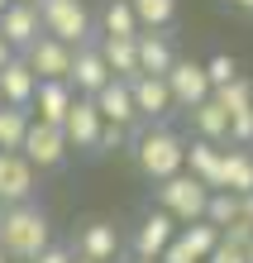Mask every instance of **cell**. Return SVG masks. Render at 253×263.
Instances as JSON below:
<instances>
[{
	"mask_svg": "<svg viewBox=\"0 0 253 263\" xmlns=\"http://www.w3.org/2000/svg\"><path fill=\"white\" fill-rule=\"evenodd\" d=\"M229 5H239V10H253V0H229Z\"/></svg>",
	"mask_w": 253,
	"mask_h": 263,
	"instance_id": "37",
	"label": "cell"
},
{
	"mask_svg": "<svg viewBox=\"0 0 253 263\" xmlns=\"http://www.w3.org/2000/svg\"><path fill=\"white\" fill-rule=\"evenodd\" d=\"M144 24L129 0H105V14H101V39H139Z\"/></svg>",
	"mask_w": 253,
	"mask_h": 263,
	"instance_id": "21",
	"label": "cell"
},
{
	"mask_svg": "<svg viewBox=\"0 0 253 263\" xmlns=\"http://www.w3.org/2000/svg\"><path fill=\"white\" fill-rule=\"evenodd\" d=\"M34 263H76V254L67 249V244H48V249H43Z\"/></svg>",
	"mask_w": 253,
	"mask_h": 263,
	"instance_id": "34",
	"label": "cell"
},
{
	"mask_svg": "<svg viewBox=\"0 0 253 263\" xmlns=\"http://www.w3.org/2000/svg\"><path fill=\"white\" fill-rule=\"evenodd\" d=\"M248 263H253V244H248Z\"/></svg>",
	"mask_w": 253,
	"mask_h": 263,
	"instance_id": "43",
	"label": "cell"
},
{
	"mask_svg": "<svg viewBox=\"0 0 253 263\" xmlns=\"http://www.w3.org/2000/svg\"><path fill=\"white\" fill-rule=\"evenodd\" d=\"M10 5H14V0H0V14H5V10H10Z\"/></svg>",
	"mask_w": 253,
	"mask_h": 263,
	"instance_id": "38",
	"label": "cell"
},
{
	"mask_svg": "<svg viewBox=\"0 0 253 263\" xmlns=\"http://www.w3.org/2000/svg\"><path fill=\"white\" fill-rule=\"evenodd\" d=\"M43 14V34L67 43V48H82V43H91V14L82 0H43L38 5Z\"/></svg>",
	"mask_w": 253,
	"mask_h": 263,
	"instance_id": "4",
	"label": "cell"
},
{
	"mask_svg": "<svg viewBox=\"0 0 253 263\" xmlns=\"http://www.w3.org/2000/svg\"><path fill=\"white\" fill-rule=\"evenodd\" d=\"M124 134H129V129H120V125H105V129H101V144H96V153L120 148V144H124Z\"/></svg>",
	"mask_w": 253,
	"mask_h": 263,
	"instance_id": "33",
	"label": "cell"
},
{
	"mask_svg": "<svg viewBox=\"0 0 253 263\" xmlns=\"http://www.w3.org/2000/svg\"><path fill=\"white\" fill-rule=\"evenodd\" d=\"M177 244H182V249L191 254L196 263H205V258H210V254L220 249V230H215V225H205V220H196V225H182V230H177Z\"/></svg>",
	"mask_w": 253,
	"mask_h": 263,
	"instance_id": "24",
	"label": "cell"
},
{
	"mask_svg": "<svg viewBox=\"0 0 253 263\" xmlns=\"http://www.w3.org/2000/svg\"><path fill=\"white\" fill-rule=\"evenodd\" d=\"M158 201H163V211H167L177 225H196V220H205L210 187H205V182H196L191 173H177V177H167L163 187H158Z\"/></svg>",
	"mask_w": 253,
	"mask_h": 263,
	"instance_id": "3",
	"label": "cell"
},
{
	"mask_svg": "<svg viewBox=\"0 0 253 263\" xmlns=\"http://www.w3.org/2000/svg\"><path fill=\"white\" fill-rule=\"evenodd\" d=\"M167 91H172V105H182L186 115L215 96L210 77H205V63H182V58H177V67L167 72Z\"/></svg>",
	"mask_w": 253,
	"mask_h": 263,
	"instance_id": "5",
	"label": "cell"
},
{
	"mask_svg": "<svg viewBox=\"0 0 253 263\" xmlns=\"http://www.w3.org/2000/svg\"><path fill=\"white\" fill-rule=\"evenodd\" d=\"M24 5H43V0H24Z\"/></svg>",
	"mask_w": 253,
	"mask_h": 263,
	"instance_id": "41",
	"label": "cell"
},
{
	"mask_svg": "<svg viewBox=\"0 0 253 263\" xmlns=\"http://www.w3.org/2000/svg\"><path fill=\"white\" fill-rule=\"evenodd\" d=\"M76 263H91V258H82V254H76Z\"/></svg>",
	"mask_w": 253,
	"mask_h": 263,
	"instance_id": "42",
	"label": "cell"
},
{
	"mask_svg": "<svg viewBox=\"0 0 253 263\" xmlns=\"http://www.w3.org/2000/svg\"><path fill=\"white\" fill-rule=\"evenodd\" d=\"M129 91H134V105H139V120H163V115L177 110L172 91H167V77H134Z\"/></svg>",
	"mask_w": 253,
	"mask_h": 263,
	"instance_id": "17",
	"label": "cell"
},
{
	"mask_svg": "<svg viewBox=\"0 0 253 263\" xmlns=\"http://www.w3.org/2000/svg\"><path fill=\"white\" fill-rule=\"evenodd\" d=\"M20 153L34 163V173H48V167H57V163L72 153V144H67V134H62L57 125H38V120H34L29 134H24V148H20Z\"/></svg>",
	"mask_w": 253,
	"mask_h": 263,
	"instance_id": "7",
	"label": "cell"
},
{
	"mask_svg": "<svg viewBox=\"0 0 253 263\" xmlns=\"http://www.w3.org/2000/svg\"><path fill=\"white\" fill-rule=\"evenodd\" d=\"M134 158H139V167L163 187L167 177H177V173H186V139L177 134V129H167V125H158V129H144L134 139Z\"/></svg>",
	"mask_w": 253,
	"mask_h": 263,
	"instance_id": "2",
	"label": "cell"
},
{
	"mask_svg": "<svg viewBox=\"0 0 253 263\" xmlns=\"http://www.w3.org/2000/svg\"><path fill=\"white\" fill-rule=\"evenodd\" d=\"M72 105H76V91L72 82H38V96H34V115L38 125H67V115H72Z\"/></svg>",
	"mask_w": 253,
	"mask_h": 263,
	"instance_id": "13",
	"label": "cell"
},
{
	"mask_svg": "<svg viewBox=\"0 0 253 263\" xmlns=\"http://www.w3.org/2000/svg\"><path fill=\"white\" fill-rule=\"evenodd\" d=\"M67 82H72L76 96H91V101H96V91L110 82V67H105V58H101V43H82V48H76Z\"/></svg>",
	"mask_w": 253,
	"mask_h": 263,
	"instance_id": "12",
	"label": "cell"
},
{
	"mask_svg": "<svg viewBox=\"0 0 253 263\" xmlns=\"http://www.w3.org/2000/svg\"><path fill=\"white\" fill-rule=\"evenodd\" d=\"M172 239H177V220H172V215L158 206V211H148L144 220H139V230H134V254L163 263V254H167Z\"/></svg>",
	"mask_w": 253,
	"mask_h": 263,
	"instance_id": "10",
	"label": "cell"
},
{
	"mask_svg": "<svg viewBox=\"0 0 253 263\" xmlns=\"http://www.w3.org/2000/svg\"><path fill=\"white\" fill-rule=\"evenodd\" d=\"M215 105H220L229 120H234V115H244V110H253V82H248V77H239V82L220 86V91H215Z\"/></svg>",
	"mask_w": 253,
	"mask_h": 263,
	"instance_id": "27",
	"label": "cell"
},
{
	"mask_svg": "<svg viewBox=\"0 0 253 263\" xmlns=\"http://www.w3.org/2000/svg\"><path fill=\"white\" fill-rule=\"evenodd\" d=\"M0 39H5L14 53H29V48L43 39V14H38V5H24V0H14V5L0 14Z\"/></svg>",
	"mask_w": 253,
	"mask_h": 263,
	"instance_id": "8",
	"label": "cell"
},
{
	"mask_svg": "<svg viewBox=\"0 0 253 263\" xmlns=\"http://www.w3.org/2000/svg\"><path fill=\"white\" fill-rule=\"evenodd\" d=\"M205 263H248V254H244V249H234V244H225V239H220V249H215L210 258H205Z\"/></svg>",
	"mask_w": 253,
	"mask_h": 263,
	"instance_id": "32",
	"label": "cell"
},
{
	"mask_svg": "<svg viewBox=\"0 0 253 263\" xmlns=\"http://www.w3.org/2000/svg\"><path fill=\"white\" fill-rule=\"evenodd\" d=\"M191 125H196V139H205V144H229V115L215 105V96L191 110Z\"/></svg>",
	"mask_w": 253,
	"mask_h": 263,
	"instance_id": "23",
	"label": "cell"
},
{
	"mask_svg": "<svg viewBox=\"0 0 253 263\" xmlns=\"http://www.w3.org/2000/svg\"><path fill=\"white\" fill-rule=\"evenodd\" d=\"M225 192L248 196L253 192V148H225Z\"/></svg>",
	"mask_w": 253,
	"mask_h": 263,
	"instance_id": "22",
	"label": "cell"
},
{
	"mask_svg": "<svg viewBox=\"0 0 253 263\" xmlns=\"http://www.w3.org/2000/svg\"><path fill=\"white\" fill-rule=\"evenodd\" d=\"M96 110L105 125H120V129H129L134 120H139V105H134V91L129 82H120V77H110V82L96 91Z\"/></svg>",
	"mask_w": 253,
	"mask_h": 263,
	"instance_id": "15",
	"label": "cell"
},
{
	"mask_svg": "<svg viewBox=\"0 0 253 263\" xmlns=\"http://www.w3.org/2000/svg\"><path fill=\"white\" fill-rule=\"evenodd\" d=\"M186 173L210 192H225V144H205V139L186 144Z\"/></svg>",
	"mask_w": 253,
	"mask_h": 263,
	"instance_id": "14",
	"label": "cell"
},
{
	"mask_svg": "<svg viewBox=\"0 0 253 263\" xmlns=\"http://www.w3.org/2000/svg\"><path fill=\"white\" fill-rule=\"evenodd\" d=\"M34 163L24 158V153H0V206H29L34 201Z\"/></svg>",
	"mask_w": 253,
	"mask_h": 263,
	"instance_id": "6",
	"label": "cell"
},
{
	"mask_svg": "<svg viewBox=\"0 0 253 263\" xmlns=\"http://www.w3.org/2000/svg\"><path fill=\"white\" fill-rule=\"evenodd\" d=\"M0 263H10V254H5V249H0Z\"/></svg>",
	"mask_w": 253,
	"mask_h": 263,
	"instance_id": "40",
	"label": "cell"
},
{
	"mask_svg": "<svg viewBox=\"0 0 253 263\" xmlns=\"http://www.w3.org/2000/svg\"><path fill=\"white\" fill-rule=\"evenodd\" d=\"M239 220V196L234 192H210V206H205V225H215V230H225Z\"/></svg>",
	"mask_w": 253,
	"mask_h": 263,
	"instance_id": "28",
	"label": "cell"
},
{
	"mask_svg": "<svg viewBox=\"0 0 253 263\" xmlns=\"http://www.w3.org/2000/svg\"><path fill=\"white\" fill-rule=\"evenodd\" d=\"M0 230H5V206H0Z\"/></svg>",
	"mask_w": 253,
	"mask_h": 263,
	"instance_id": "39",
	"label": "cell"
},
{
	"mask_svg": "<svg viewBox=\"0 0 253 263\" xmlns=\"http://www.w3.org/2000/svg\"><path fill=\"white\" fill-rule=\"evenodd\" d=\"M177 67V53H172L167 34H139V77H167Z\"/></svg>",
	"mask_w": 253,
	"mask_h": 263,
	"instance_id": "19",
	"label": "cell"
},
{
	"mask_svg": "<svg viewBox=\"0 0 253 263\" xmlns=\"http://www.w3.org/2000/svg\"><path fill=\"white\" fill-rule=\"evenodd\" d=\"M220 239H225V244H234V249H244V254H248V244H253V225H248L244 215H239V220H234V225H225V230H220Z\"/></svg>",
	"mask_w": 253,
	"mask_h": 263,
	"instance_id": "31",
	"label": "cell"
},
{
	"mask_svg": "<svg viewBox=\"0 0 253 263\" xmlns=\"http://www.w3.org/2000/svg\"><path fill=\"white\" fill-rule=\"evenodd\" d=\"M14 58H20V53H14V48H10V43H5V39H0V72H5V67L14 63Z\"/></svg>",
	"mask_w": 253,
	"mask_h": 263,
	"instance_id": "35",
	"label": "cell"
},
{
	"mask_svg": "<svg viewBox=\"0 0 253 263\" xmlns=\"http://www.w3.org/2000/svg\"><path fill=\"white\" fill-rule=\"evenodd\" d=\"M205 77H210V86L220 91V86H229V82H239L244 72H239V63H234L229 53H215L210 63H205Z\"/></svg>",
	"mask_w": 253,
	"mask_h": 263,
	"instance_id": "29",
	"label": "cell"
},
{
	"mask_svg": "<svg viewBox=\"0 0 253 263\" xmlns=\"http://www.w3.org/2000/svg\"><path fill=\"white\" fill-rule=\"evenodd\" d=\"M101 129H105V120H101V110H96V101H91V96H76L72 115H67V125H62L67 144H72L76 153H96Z\"/></svg>",
	"mask_w": 253,
	"mask_h": 263,
	"instance_id": "11",
	"label": "cell"
},
{
	"mask_svg": "<svg viewBox=\"0 0 253 263\" xmlns=\"http://www.w3.org/2000/svg\"><path fill=\"white\" fill-rule=\"evenodd\" d=\"M139 263H153V258H139Z\"/></svg>",
	"mask_w": 253,
	"mask_h": 263,
	"instance_id": "44",
	"label": "cell"
},
{
	"mask_svg": "<svg viewBox=\"0 0 253 263\" xmlns=\"http://www.w3.org/2000/svg\"><path fill=\"white\" fill-rule=\"evenodd\" d=\"M239 215H244V220L253 225V192H248V196H239Z\"/></svg>",
	"mask_w": 253,
	"mask_h": 263,
	"instance_id": "36",
	"label": "cell"
},
{
	"mask_svg": "<svg viewBox=\"0 0 253 263\" xmlns=\"http://www.w3.org/2000/svg\"><path fill=\"white\" fill-rule=\"evenodd\" d=\"M34 96H38V77L24 58L0 72V105H14V110H34Z\"/></svg>",
	"mask_w": 253,
	"mask_h": 263,
	"instance_id": "16",
	"label": "cell"
},
{
	"mask_svg": "<svg viewBox=\"0 0 253 263\" xmlns=\"http://www.w3.org/2000/svg\"><path fill=\"white\" fill-rule=\"evenodd\" d=\"M76 249H82V258H91V263H110L120 254V235H115L110 220H86L82 235H76Z\"/></svg>",
	"mask_w": 253,
	"mask_h": 263,
	"instance_id": "18",
	"label": "cell"
},
{
	"mask_svg": "<svg viewBox=\"0 0 253 263\" xmlns=\"http://www.w3.org/2000/svg\"><path fill=\"white\" fill-rule=\"evenodd\" d=\"M229 144L234 148H253V110H244V115L229 120Z\"/></svg>",
	"mask_w": 253,
	"mask_h": 263,
	"instance_id": "30",
	"label": "cell"
},
{
	"mask_svg": "<svg viewBox=\"0 0 253 263\" xmlns=\"http://www.w3.org/2000/svg\"><path fill=\"white\" fill-rule=\"evenodd\" d=\"M29 67H34V77L38 82H67L72 77V58H76V48H67V43H57V39H48L43 34L29 53H20Z\"/></svg>",
	"mask_w": 253,
	"mask_h": 263,
	"instance_id": "9",
	"label": "cell"
},
{
	"mask_svg": "<svg viewBox=\"0 0 253 263\" xmlns=\"http://www.w3.org/2000/svg\"><path fill=\"white\" fill-rule=\"evenodd\" d=\"M101 58H105L110 77H120V82L139 77V39H101Z\"/></svg>",
	"mask_w": 253,
	"mask_h": 263,
	"instance_id": "20",
	"label": "cell"
},
{
	"mask_svg": "<svg viewBox=\"0 0 253 263\" xmlns=\"http://www.w3.org/2000/svg\"><path fill=\"white\" fill-rule=\"evenodd\" d=\"M34 125L29 110H14V105H0V153H20L24 148V134Z\"/></svg>",
	"mask_w": 253,
	"mask_h": 263,
	"instance_id": "25",
	"label": "cell"
},
{
	"mask_svg": "<svg viewBox=\"0 0 253 263\" xmlns=\"http://www.w3.org/2000/svg\"><path fill=\"white\" fill-rule=\"evenodd\" d=\"M53 244V225H48V215H43L34 201L29 206H10L5 211V230H0V249H5L10 258H24V263H34L43 249Z\"/></svg>",
	"mask_w": 253,
	"mask_h": 263,
	"instance_id": "1",
	"label": "cell"
},
{
	"mask_svg": "<svg viewBox=\"0 0 253 263\" xmlns=\"http://www.w3.org/2000/svg\"><path fill=\"white\" fill-rule=\"evenodd\" d=\"M139 24H144V34H163V29L177 20V0H129Z\"/></svg>",
	"mask_w": 253,
	"mask_h": 263,
	"instance_id": "26",
	"label": "cell"
}]
</instances>
